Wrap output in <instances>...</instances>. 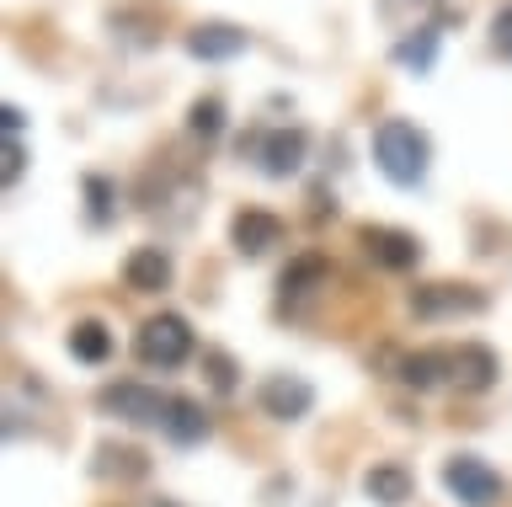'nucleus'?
Segmentation results:
<instances>
[{"mask_svg":"<svg viewBox=\"0 0 512 507\" xmlns=\"http://www.w3.org/2000/svg\"><path fill=\"white\" fill-rule=\"evenodd\" d=\"M374 166L395 187H422L432 171V139L411 118H384L374 129Z\"/></svg>","mask_w":512,"mask_h":507,"instance_id":"1","label":"nucleus"},{"mask_svg":"<svg viewBox=\"0 0 512 507\" xmlns=\"http://www.w3.org/2000/svg\"><path fill=\"white\" fill-rule=\"evenodd\" d=\"M240 155H251L256 166H262V177L272 182H288V177H299L304 171V155H310V134L299 129H262V134H251V139H240Z\"/></svg>","mask_w":512,"mask_h":507,"instance_id":"2","label":"nucleus"},{"mask_svg":"<svg viewBox=\"0 0 512 507\" xmlns=\"http://www.w3.org/2000/svg\"><path fill=\"white\" fill-rule=\"evenodd\" d=\"M134 353H139V363H150V369H182L192 358V326L176 310H160L139 326Z\"/></svg>","mask_w":512,"mask_h":507,"instance_id":"3","label":"nucleus"},{"mask_svg":"<svg viewBox=\"0 0 512 507\" xmlns=\"http://www.w3.org/2000/svg\"><path fill=\"white\" fill-rule=\"evenodd\" d=\"M486 289L480 283H416L411 289V315L416 321H459V315H486Z\"/></svg>","mask_w":512,"mask_h":507,"instance_id":"4","label":"nucleus"},{"mask_svg":"<svg viewBox=\"0 0 512 507\" xmlns=\"http://www.w3.org/2000/svg\"><path fill=\"white\" fill-rule=\"evenodd\" d=\"M443 491L459 507H496L502 502V475H496L480 454H448L443 459Z\"/></svg>","mask_w":512,"mask_h":507,"instance_id":"5","label":"nucleus"},{"mask_svg":"<svg viewBox=\"0 0 512 507\" xmlns=\"http://www.w3.org/2000/svg\"><path fill=\"white\" fill-rule=\"evenodd\" d=\"M96 406H102V417H118L128 427H160L171 411V395H160L155 385H139V379H118V385H102Z\"/></svg>","mask_w":512,"mask_h":507,"instance_id":"6","label":"nucleus"},{"mask_svg":"<svg viewBox=\"0 0 512 507\" xmlns=\"http://www.w3.org/2000/svg\"><path fill=\"white\" fill-rule=\"evenodd\" d=\"M443 379L464 395H486L496 379H502V358L491 353L486 342H459L443 347Z\"/></svg>","mask_w":512,"mask_h":507,"instance_id":"7","label":"nucleus"},{"mask_svg":"<svg viewBox=\"0 0 512 507\" xmlns=\"http://www.w3.org/2000/svg\"><path fill=\"white\" fill-rule=\"evenodd\" d=\"M358 246L368 251V262L384 267V273H411L422 262V241L411 230H395V225H358Z\"/></svg>","mask_w":512,"mask_h":507,"instance_id":"8","label":"nucleus"},{"mask_svg":"<svg viewBox=\"0 0 512 507\" xmlns=\"http://www.w3.org/2000/svg\"><path fill=\"white\" fill-rule=\"evenodd\" d=\"M256 406L272 422H304L315 411V385L304 374H267L262 390H256Z\"/></svg>","mask_w":512,"mask_h":507,"instance_id":"9","label":"nucleus"},{"mask_svg":"<svg viewBox=\"0 0 512 507\" xmlns=\"http://www.w3.org/2000/svg\"><path fill=\"white\" fill-rule=\"evenodd\" d=\"M283 241H288V225H283L278 214H267V209H240V214L230 219V246H235L246 262L267 257V251H278Z\"/></svg>","mask_w":512,"mask_h":507,"instance_id":"10","label":"nucleus"},{"mask_svg":"<svg viewBox=\"0 0 512 507\" xmlns=\"http://www.w3.org/2000/svg\"><path fill=\"white\" fill-rule=\"evenodd\" d=\"M251 49V33L235 22H198L187 33V54L203 59V65H224V59H240Z\"/></svg>","mask_w":512,"mask_h":507,"instance_id":"11","label":"nucleus"},{"mask_svg":"<svg viewBox=\"0 0 512 507\" xmlns=\"http://www.w3.org/2000/svg\"><path fill=\"white\" fill-rule=\"evenodd\" d=\"M160 433H166V443H176V449H198V443L214 433V417H208V406L198 395H171V411H166V422H160Z\"/></svg>","mask_w":512,"mask_h":507,"instance_id":"12","label":"nucleus"},{"mask_svg":"<svg viewBox=\"0 0 512 507\" xmlns=\"http://www.w3.org/2000/svg\"><path fill=\"white\" fill-rule=\"evenodd\" d=\"M171 278H176V262H171L166 246H139V251H128L123 283H128L134 294H160V289H171Z\"/></svg>","mask_w":512,"mask_h":507,"instance_id":"13","label":"nucleus"},{"mask_svg":"<svg viewBox=\"0 0 512 507\" xmlns=\"http://www.w3.org/2000/svg\"><path fill=\"white\" fill-rule=\"evenodd\" d=\"M331 283V262L320 257V251H304V257H294L283 267V278H278V299L283 305H304L310 294H320Z\"/></svg>","mask_w":512,"mask_h":507,"instance_id":"14","label":"nucleus"},{"mask_svg":"<svg viewBox=\"0 0 512 507\" xmlns=\"http://www.w3.org/2000/svg\"><path fill=\"white\" fill-rule=\"evenodd\" d=\"M438 43H443V27L438 22H422V27H411V33L395 38L390 59H395L400 70H411V75H432V65H438Z\"/></svg>","mask_w":512,"mask_h":507,"instance_id":"15","label":"nucleus"},{"mask_svg":"<svg viewBox=\"0 0 512 507\" xmlns=\"http://www.w3.org/2000/svg\"><path fill=\"white\" fill-rule=\"evenodd\" d=\"M411 491H416L411 470H406V465H395V459H384V465H374V470L363 475V497H368V502H379V507H406V502H411Z\"/></svg>","mask_w":512,"mask_h":507,"instance_id":"16","label":"nucleus"},{"mask_svg":"<svg viewBox=\"0 0 512 507\" xmlns=\"http://www.w3.org/2000/svg\"><path fill=\"white\" fill-rule=\"evenodd\" d=\"M395 379H400L406 390L443 385V353H400V358H395Z\"/></svg>","mask_w":512,"mask_h":507,"instance_id":"17","label":"nucleus"},{"mask_svg":"<svg viewBox=\"0 0 512 507\" xmlns=\"http://www.w3.org/2000/svg\"><path fill=\"white\" fill-rule=\"evenodd\" d=\"M80 187H86V219H91V225H96V230L112 225V219H118V182L102 177V171H91Z\"/></svg>","mask_w":512,"mask_h":507,"instance_id":"18","label":"nucleus"},{"mask_svg":"<svg viewBox=\"0 0 512 507\" xmlns=\"http://www.w3.org/2000/svg\"><path fill=\"white\" fill-rule=\"evenodd\" d=\"M70 353L80 363H107L112 358V331L102 321H75L70 326Z\"/></svg>","mask_w":512,"mask_h":507,"instance_id":"19","label":"nucleus"},{"mask_svg":"<svg viewBox=\"0 0 512 507\" xmlns=\"http://www.w3.org/2000/svg\"><path fill=\"white\" fill-rule=\"evenodd\" d=\"M187 134L203 139V145H214V139L224 134V102L219 97H198L187 107Z\"/></svg>","mask_w":512,"mask_h":507,"instance_id":"20","label":"nucleus"},{"mask_svg":"<svg viewBox=\"0 0 512 507\" xmlns=\"http://www.w3.org/2000/svg\"><path fill=\"white\" fill-rule=\"evenodd\" d=\"M203 374H208V385H214L219 395H235V385H240V369H235V358L230 353H219V347H203Z\"/></svg>","mask_w":512,"mask_h":507,"instance_id":"21","label":"nucleus"},{"mask_svg":"<svg viewBox=\"0 0 512 507\" xmlns=\"http://www.w3.org/2000/svg\"><path fill=\"white\" fill-rule=\"evenodd\" d=\"M96 459H118V465H96L102 475H144V454L139 449H112V443H102V449H96Z\"/></svg>","mask_w":512,"mask_h":507,"instance_id":"22","label":"nucleus"},{"mask_svg":"<svg viewBox=\"0 0 512 507\" xmlns=\"http://www.w3.org/2000/svg\"><path fill=\"white\" fill-rule=\"evenodd\" d=\"M491 49H496V59H507V65H512V6H502L491 17Z\"/></svg>","mask_w":512,"mask_h":507,"instance_id":"23","label":"nucleus"},{"mask_svg":"<svg viewBox=\"0 0 512 507\" xmlns=\"http://www.w3.org/2000/svg\"><path fill=\"white\" fill-rule=\"evenodd\" d=\"M22 166H27V145L22 139H6V187L22 177Z\"/></svg>","mask_w":512,"mask_h":507,"instance_id":"24","label":"nucleus"},{"mask_svg":"<svg viewBox=\"0 0 512 507\" xmlns=\"http://www.w3.org/2000/svg\"><path fill=\"white\" fill-rule=\"evenodd\" d=\"M0 129H6V139H22V129H27V113H22V107H0Z\"/></svg>","mask_w":512,"mask_h":507,"instance_id":"25","label":"nucleus"},{"mask_svg":"<svg viewBox=\"0 0 512 507\" xmlns=\"http://www.w3.org/2000/svg\"><path fill=\"white\" fill-rule=\"evenodd\" d=\"M390 6H438V0H390Z\"/></svg>","mask_w":512,"mask_h":507,"instance_id":"26","label":"nucleus"},{"mask_svg":"<svg viewBox=\"0 0 512 507\" xmlns=\"http://www.w3.org/2000/svg\"><path fill=\"white\" fill-rule=\"evenodd\" d=\"M155 507H176V502H171V497H160V502H155Z\"/></svg>","mask_w":512,"mask_h":507,"instance_id":"27","label":"nucleus"}]
</instances>
